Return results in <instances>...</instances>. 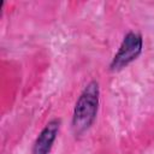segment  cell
<instances>
[{
  "label": "cell",
  "instance_id": "6da1fadb",
  "mask_svg": "<svg viewBox=\"0 0 154 154\" xmlns=\"http://www.w3.org/2000/svg\"><path fill=\"white\" fill-rule=\"evenodd\" d=\"M100 103V87L96 81L89 82L79 94L73 113L72 130L75 135H82L95 122Z\"/></svg>",
  "mask_w": 154,
  "mask_h": 154
},
{
  "label": "cell",
  "instance_id": "7a4b0ae2",
  "mask_svg": "<svg viewBox=\"0 0 154 154\" xmlns=\"http://www.w3.org/2000/svg\"><path fill=\"white\" fill-rule=\"evenodd\" d=\"M142 48H143L142 35L136 31L128 32L124 36L116 55L113 57L109 64V69L112 71H118L128 66L130 63H132L141 55Z\"/></svg>",
  "mask_w": 154,
  "mask_h": 154
},
{
  "label": "cell",
  "instance_id": "3957f363",
  "mask_svg": "<svg viewBox=\"0 0 154 154\" xmlns=\"http://www.w3.org/2000/svg\"><path fill=\"white\" fill-rule=\"evenodd\" d=\"M60 124V119L54 118L45 125V128L35 140V143L32 146V154H49L53 143L57 140Z\"/></svg>",
  "mask_w": 154,
  "mask_h": 154
}]
</instances>
